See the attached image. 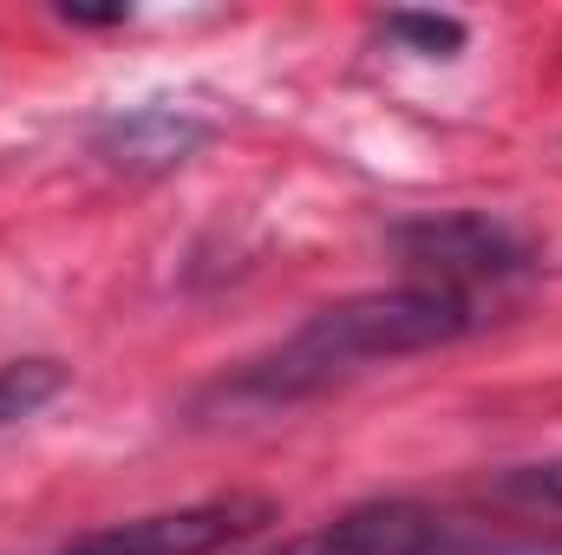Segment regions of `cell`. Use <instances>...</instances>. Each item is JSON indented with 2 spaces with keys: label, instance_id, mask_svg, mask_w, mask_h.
<instances>
[{
  "label": "cell",
  "instance_id": "cell-1",
  "mask_svg": "<svg viewBox=\"0 0 562 555\" xmlns=\"http://www.w3.org/2000/svg\"><path fill=\"white\" fill-rule=\"evenodd\" d=\"M484 294H458V287H431V281H406V287H373V294H347L321 314H307L281 347L243 360L236 373H223L203 406H236V412H276V406H301L367 366L386 360H413L431 347H451L464 333H477Z\"/></svg>",
  "mask_w": 562,
  "mask_h": 555
},
{
  "label": "cell",
  "instance_id": "cell-6",
  "mask_svg": "<svg viewBox=\"0 0 562 555\" xmlns=\"http://www.w3.org/2000/svg\"><path fill=\"white\" fill-rule=\"evenodd\" d=\"M386 33L406 39L419 59H451L464 46V20H451V13H386Z\"/></svg>",
  "mask_w": 562,
  "mask_h": 555
},
{
  "label": "cell",
  "instance_id": "cell-9",
  "mask_svg": "<svg viewBox=\"0 0 562 555\" xmlns=\"http://www.w3.org/2000/svg\"><path fill=\"white\" fill-rule=\"evenodd\" d=\"M72 26H119V20H132V7H59Z\"/></svg>",
  "mask_w": 562,
  "mask_h": 555
},
{
  "label": "cell",
  "instance_id": "cell-2",
  "mask_svg": "<svg viewBox=\"0 0 562 555\" xmlns=\"http://www.w3.org/2000/svg\"><path fill=\"white\" fill-rule=\"evenodd\" d=\"M262 523H276V503L249 497V490H229V497L150 510V517H132V523H105V530H86L72 543H53V550L33 555H223L229 543H249Z\"/></svg>",
  "mask_w": 562,
  "mask_h": 555
},
{
  "label": "cell",
  "instance_id": "cell-5",
  "mask_svg": "<svg viewBox=\"0 0 562 555\" xmlns=\"http://www.w3.org/2000/svg\"><path fill=\"white\" fill-rule=\"evenodd\" d=\"M190 144H203V125H196V118H177V112H157V105H144V112H132V118L105 125V150H112V163H138V170L183 163Z\"/></svg>",
  "mask_w": 562,
  "mask_h": 555
},
{
  "label": "cell",
  "instance_id": "cell-4",
  "mask_svg": "<svg viewBox=\"0 0 562 555\" xmlns=\"http://www.w3.org/2000/svg\"><path fill=\"white\" fill-rule=\"evenodd\" d=\"M393 242H400L406 269H419L431 287H458V294H477V281H510V275L530 269V249L504 223H491L477 209H451V216H431V223H406Z\"/></svg>",
  "mask_w": 562,
  "mask_h": 555
},
{
  "label": "cell",
  "instance_id": "cell-8",
  "mask_svg": "<svg viewBox=\"0 0 562 555\" xmlns=\"http://www.w3.org/2000/svg\"><path fill=\"white\" fill-rule=\"evenodd\" d=\"M504 490H517V497H537V503H557V510H562V457L510 471V477H504Z\"/></svg>",
  "mask_w": 562,
  "mask_h": 555
},
{
  "label": "cell",
  "instance_id": "cell-3",
  "mask_svg": "<svg viewBox=\"0 0 562 555\" xmlns=\"http://www.w3.org/2000/svg\"><path fill=\"white\" fill-rule=\"evenodd\" d=\"M464 523L431 510L419 497H367L301 536H288L269 555H451Z\"/></svg>",
  "mask_w": 562,
  "mask_h": 555
},
{
  "label": "cell",
  "instance_id": "cell-7",
  "mask_svg": "<svg viewBox=\"0 0 562 555\" xmlns=\"http://www.w3.org/2000/svg\"><path fill=\"white\" fill-rule=\"evenodd\" d=\"M451 555H562V536L557 530H543V536H458V550Z\"/></svg>",
  "mask_w": 562,
  "mask_h": 555
}]
</instances>
